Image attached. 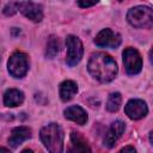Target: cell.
I'll use <instances>...</instances> for the list:
<instances>
[{
  "mask_svg": "<svg viewBox=\"0 0 153 153\" xmlns=\"http://www.w3.org/2000/svg\"><path fill=\"white\" fill-rule=\"evenodd\" d=\"M78 92V85L75 81L73 80H65L60 84L59 87V93H60V98L63 102H68L71 100Z\"/></svg>",
  "mask_w": 153,
  "mask_h": 153,
  "instance_id": "5bb4252c",
  "label": "cell"
},
{
  "mask_svg": "<svg viewBox=\"0 0 153 153\" xmlns=\"http://www.w3.org/2000/svg\"><path fill=\"white\" fill-rule=\"evenodd\" d=\"M121 42V35L109 27L99 31L94 38V44L100 48H117Z\"/></svg>",
  "mask_w": 153,
  "mask_h": 153,
  "instance_id": "52a82bcc",
  "label": "cell"
},
{
  "mask_svg": "<svg viewBox=\"0 0 153 153\" xmlns=\"http://www.w3.org/2000/svg\"><path fill=\"white\" fill-rule=\"evenodd\" d=\"M63 114H65V117H66L67 120H71V121L78 123V124H80V126H82V124H85V123L87 122V114H86V111H85L81 106H79V105L68 106V108L63 111Z\"/></svg>",
  "mask_w": 153,
  "mask_h": 153,
  "instance_id": "7c38bea8",
  "label": "cell"
},
{
  "mask_svg": "<svg viewBox=\"0 0 153 153\" xmlns=\"http://www.w3.org/2000/svg\"><path fill=\"white\" fill-rule=\"evenodd\" d=\"M0 153H11V152H10L7 148H5V147H1V148H0Z\"/></svg>",
  "mask_w": 153,
  "mask_h": 153,
  "instance_id": "44dd1931",
  "label": "cell"
},
{
  "mask_svg": "<svg viewBox=\"0 0 153 153\" xmlns=\"http://www.w3.org/2000/svg\"><path fill=\"white\" fill-rule=\"evenodd\" d=\"M121 103H122V96L120 92H112L108 100H106V110L110 111V112H115L120 109L121 106Z\"/></svg>",
  "mask_w": 153,
  "mask_h": 153,
  "instance_id": "e0dca14e",
  "label": "cell"
},
{
  "mask_svg": "<svg viewBox=\"0 0 153 153\" xmlns=\"http://www.w3.org/2000/svg\"><path fill=\"white\" fill-rule=\"evenodd\" d=\"M60 53V41L56 36H50L47 42V49H45V56L49 59L55 57Z\"/></svg>",
  "mask_w": 153,
  "mask_h": 153,
  "instance_id": "2e32d148",
  "label": "cell"
},
{
  "mask_svg": "<svg viewBox=\"0 0 153 153\" xmlns=\"http://www.w3.org/2000/svg\"><path fill=\"white\" fill-rule=\"evenodd\" d=\"M124 129H126V124H124L123 121L117 120V121L112 122L111 126L109 127L105 136H104V145L109 148L114 147L115 143L117 142V140L122 136Z\"/></svg>",
  "mask_w": 153,
  "mask_h": 153,
  "instance_id": "9c48e42d",
  "label": "cell"
},
{
  "mask_svg": "<svg viewBox=\"0 0 153 153\" xmlns=\"http://www.w3.org/2000/svg\"><path fill=\"white\" fill-rule=\"evenodd\" d=\"M117 153H136V149L133 146H126V147L121 148Z\"/></svg>",
  "mask_w": 153,
  "mask_h": 153,
  "instance_id": "d6986e66",
  "label": "cell"
},
{
  "mask_svg": "<svg viewBox=\"0 0 153 153\" xmlns=\"http://www.w3.org/2000/svg\"><path fill=\"white\" fill-rule=\"evenodd\" d=\"M7 68H8V73L12 76L23 78L27 73V69H29V61H27L26 54L22 51L13 53L8 59Z\"/></svg>",
  "mask_w": 153,
  "mask_h": 153,
  "instance_id": "277c9868",
  "label": "cell"
},
{
  "mask_svg": "<svg viewBox=\"0 0 153 153\" xmlns=\"http://www.w3.org/2000/svg\"><path fill=\"white\" fill-rule=\"evenodd\" d=\"M123 56V65L126 72L129 75H135L141 72L142 68V59L140 53L134 48H126L122 53Z\"/></svg>",
  "mask_w": 153,
  "mask_h": 153,
  "instance_id": "8992f818",
  "label": "cell"
},
{
  "mask_svg": "<svg viewBox=\"0 0 153 153\" xmlns=\"http://www.w3.org/2000/svg\"><path fill=\"white\" fill-rule=\"evenodd\" d=\"M24 102V93L17 88H8L4 93V104L10 108L20 105Z\"/></svg>",
  "mask_w": 153,
  "mask_h": 153,
  "instance_id": "9a60e30c",
  "label": "cell"
},
{
  "mask_svg": "<svg viewBox=\"0 0 153 153\" xmlns=\"http://www.w3.org/2000/svg\"><path fill=\"white\" fill-rule=\"evenodd\" d=\"M69 153H91L90 146L87 145L86 140L75 131L71 134V151Z\"/></svg>",
  "mask_w": 153,
  "mask_h": 153,
  "instance_id": "4fadbf2b",
  "label": "cell"
},
{
  "mask_svg": "<svg viewBox=\"0 0 153 153\" xmlns=\"http://www.w3.org/2000/svg\"><path fill=\"white\" fill-rule=\"evenodd\" d=\"M18 10H19V2H12L11 1V2H8L4 6L2 12H4L5 16H13V14L17 13Z\"/></svg>",
  "mask_w": 153,
  "mask_h": 153,
  "instance_id": "ac0fdd59",
  "label": "cell"
},
{
  "mask_svg": "<svg viewBox=\"0 0 153 153\" xmlns=\"http://www.w3.org/2000/svg\"><path fill=\"white\" fill-rule=\"evenodd\" d=\"M19 11L30 20L38 23L43 19V10L42 6L31 1L26 2H19Z\"/></svg>",
  "mask_w": 153,
  "mask_h": 153,
  "instance_id": "30bf717a",
  "label": "cell"
},
{
  "mask_svg": "<svg viewBox=\"0 0 153 153\" xmlns=\"http://www.w3.org/2000/svg\"><path fill=\"white\" fill-rule=\"evenodd\" d=\"M127 20L134 27L152 29L153 27V8L143 5L131 7L127 13Z\"/></svg>",
  "mask_w": 153,
  "mask_h": 153,
  "instance_id": "3957f363",
  "label": "cell"
},
{
  "mask_svg": "<svg viewBox=\"0 0 153 153\" xmlns=\"http://www.w3.org/2000/svg\"><path fill=\"white\" fill-rule=\"evenodd\" d=\"M124 112L130 120H140L147 115L148 108L142 99H130L124 106Z\"/></svg>",
  "mask_w": 153,
  "mask_h": 153,
  "instance_id": "ba28073f",
  "label": "cell"
},
{
  "mask_svg": "<svg viewBox=\"0 0 153 153\" xmlns=\"http://www.w3.org/2000/svg\"><path fill=\"white\" fill-rule=\"evenodd\" d=\"M149 142H151V145L153 146V130L149 133Z\"/></svg>",
  "mask_w": 153,
  "mask_h": 153,
  "instance_id": "603a6c76",
  "label": "cell"
},
{
  "mask_svg": "<svg viewBox=\"0 0 153 153\" xmlns=\"http://www.w3.org/2000/svg\"><path fill=\"white\" fill-rule=\"evenodd\" d=\"M80 7H90V6H93L97 4V1H78L76 2Z\"/></svg>",
  "mask_w": 153,
  "mask_h": 153,
  "instance_id": "ffe728a7",
  "label": "cell"
},
{
  "mask_svg": "<svg viewBox=\"0 0 153 153\" xmlns=\"http://www.w3.org/2000/svg\"><path fill=\"white\" fill-rule=\"evenodd\" d=\"M41 141L49 153H62L63 152V139L65 134L62 128L57 123H49L41 129Z\"/></svg>",
  "mask_w": 153,
  "mask_h": 153,
  "instance_id": "7a4b0ae2",
  "label": "cell"
},
{
  "mask_svg": "<svg viewBox=\"0 0 153 153\" xmlns=\"http://www.w3.org/2000/svg\"><path fill=\"white\" fill-rule=\"evenodd\" d=\"M31 137V129L25 126H19L12 129L11 135L8 137V143L11 147L17 148L19 145H22L25 140Z\"/></svg>",
  "mask_w": 153,
  "mask_h": 153,
  "instance_id": "8fae6325",
  "label": "cell"
},
{
  "mask_svg": "<svg viewBox=\"0 0 153 153\" xmlns=\"http://www.w3.org/2000/svg\"><path fill=\"white\" fill-rule=\"evenodd\" d=\"M149 61L153 63V48L149 50Z\"/></svg>",
  "mask_w": 153,
  "mask_h": 153,
  "instance_id": "7402d4cb",
  "label": "cell"
},
{
  "mask_svg": "<svg viewBox=\"0 0 153 153\" xmlns=\"http://www.w3.org/2000/svg\"><path fill=\"white\" fill-rule=\"evenodd\" d=\"M66 45H67L66 63L69 67H73L80 62L82 54H84V47H82L81 41L76 36H73V35L67 36Z\"/></svg>",
  "mask_w": 153,
  "mask_h": 153,
  "instance_id": "5b68a950",
  "label": "cell"
},
{
  "mask_svg": "<svg viewBox=\"0 0 153 153\" xmlns=\"http://www.w3.org/2000/svg\"><path fill=\"white\" fill-rule=\"evenodd\" d=\"M88 73L100 82H109L115 79L118 68L116 61L105 53H94L87 63Z\"/></svg>",
  "mask_w": 153,
  "mask_h": 153,
  "instance_id": "6da1fadb",
  "label": "cell"
},
{
  "mask_svg": "<svg viewBox=\"0 0 153 153\" xmlns=\"http://www.w3.org/2000/svg\"><path fill=\"white\" fill-rule=\"evenodd\" d=\"M22 153H33V152H32V149H29V148H26V149L22 151Z\"/></svg>",
  "mask_w": 153,
  "mask_h": 153,
  "instance_id": "cb8c5ba5",
  "label": "cell"
}]
</instances>
